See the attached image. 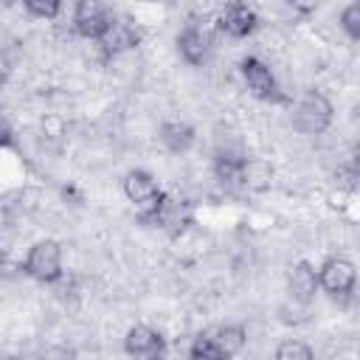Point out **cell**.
Instances as JSON below:
<instances>
[{"label":"cell","instance_id":"cell-1","mask_svg":"<svg viewBox=\"0 0 360 360\" xmlns=\"http://www.w3.org/2000/svg\"><path fill=\"white\" fill-rule=\"evenodd\" d=\"M354 281H357V270L346 256H329L323 259V264L318 267V287L335 298V301H346L354 292Z\"/></svg>","mask_w":360,"mask_h":360},{"label":"cell","instance_id":"cell-2","mask_svg":"<svg viewBox=\"0 0 360 360\" xmlns=\"http://www.w3.org/2000/svg\"><path fill=\"white\" fill-rule=\"evenodd\" d=\"M332 101L318 93V90H309L292 110V124L301 135H321L329 124H332Z\"/></svg>","mask_w":360,"mask_h":360},{"label":"cell","instance_id":"cell-3","mask_svg":"<svg viewBox=\"0 0 360 360\" xmlns=\"http://www.w3.org/2000/svg\"><path fill=\"white\" fill-rule=\"evenodd\" d=\"M25 273L42 284H53L62 278V248L53 239H42L31 245L25 256Z\"/></svg>","mask_w":360,"mask_h":360},{"label":"cell","instance_id":"cell-4","mask_svg":"<svg viewBox=\"0 0 360 360\" xmlns=\"http://www.w3.org/2000/svg\"><path fill=\"white\" fill-rule=\"evenodd\" d=\"M124 194L141 211L143 219H149L155 214V208L160 205V200H163V191L158 188V180L149 172H143V169L127 172V177H124Z\"/></svg>","mask_w":360,"mask_h":360},{"label":"cell","instance_id":"cell-5","mask_svg":"<svg viewBox=\"0 0 360 360\" xmlns=\"http://www.w3.org/2000/svg\"><path fill=\"white\" fill-rule=\"evenodd\" d=\"M124 352L129 357H138V360H163L166 357V338L158 329L138 323L124 335Z\"/></svg>","mask_w":360,"mask_h":360},{"label":"cell","instance_id":"cell-6","mask_svg":"<svg viewBox=\"0 0 360 360\" xmlns=\"http://www.w3.org/2000/svg\"><path fill=\"white\" fill-rule=\"evenodd\" d=\"M110 22H112V14L107 11V6H101L96 0H84L73 11V28L84 39H96L98 42L104 37V31L110 28Z\"/></svg>","mask_w":360,"mask_h":360},{"label":"cell","instance_id":"cell-7","mask_svg":"<svg viewBox=\"0 0 360 360\" xmlns=\"http://www.w3.org/2000/svg\"><path fill=\"white\" fill-rule=\"evenodd\" d=\"M242 76H245L248 90H250L256 98H262V101H278V98H281L278 82H276L273 70H270L262 59H256V56L242 59Z\"/></svg>","mask_w":360,"mask_h":360},{"label":"cell","instance_id":"cell-8","mask_svg":"<svg viewBox=\"0 0 360 360\" xmlns=\"http://www.w3.org/2000/svg\"><path fill=\"white\" fill-rule=\"evenodd\" d=\"M146 222H155V225H160L163 231H169L172 236H177L180 231H186V228L191 225V208H188L186 200H177V197L163 194L160 205L155 208V214H152Z\"/></svg>","mask_w":360,"mask_h":360},{"label":"cell","instance_id":"cell-9","mask_svg":"<svg viewBox=\"0 0 360 360\" xmlns=\"http://www.w3.org/2000/svg\"><path fill=\"white\" fill-rule=\"evenodd\" d=\"M217 25H219L222 34H228V37H233V39H242V37H250V34L256 31L259 17H256V11H253L250 6H245V3H231V6H225L222 14L217 17Z\"/></svg>","mask_w":360,"mask_h":360},{"label":"cell","instance_id":"cell-10","mask_svg":"<svg viewBox=\"0 0 360 360\" xmlns=\"http://www.w3.org/2000/svg\"><path fill=\"white\" fill-rule=\"evenodd\" d=\"M287 287H290L292 301H298V304H309V301L315 298V292H318V270H315L307 259L295 262V264L290 267Z\"/></svg>","mask_w":360,"mask_h":360},{"label":"cell","instance_id":"cell-11","mask_svg":"<svg viewBox=\"0 0 360 360\" xmlns=\"http://www.w3.org/2000/svg\"><path fill=\"white\" fill-rule=\"evenodd\" d=\"M138 39H141V34H138V28H135L129 20H118V17H112V22H110V28L104 31V37L98 39V45H101L104 53L115 56V53H124V51L135 48Z\"/></svg>","mask_w":360,"mask_h":360},{"label":"cell","instance_id":"cell-12","mask_svg":"<svg viewBox=\"0 0 360 360\" xmlns=\"http://www.w3.org/2000/svg\"><path fill=\"white\" fill-rule=\"evenodd\" d=\"M177 51L188 65H202L211 51V37L200 25H186L177 37Z\"/></svg>","mask_w":360,"mask_h":360},{"label":"cell","instance_id":"cell-13","mask_svg":"<svg viewBox=\"0 0 360 360\" xmlns=\"http://www.w3.org/2000/svg\"><path fill=\"white\" fill-rule=\"evenodd\" d=\"M194 138H197V132H194V127H191L188 121L169 118V121L160 124V143H163L169 152H174V155L188 152L191 143H194Z\"/></svg>","mask_w":360,"mask_h":360},{"label":"cell","instance_id":"cell-14","mask_svg":"<svg viewBox=\"0 0 360 360\" xmlns=\"http://www.w3.org/2000/svg\"><path fill=\"white\" fill-rule=\"evenodd\" d=\"M211 338V343L231 360L233 354H239L242 352V346H245V340H248V335H245V326L242 323H225V326H219L214 335H208Z\"/></svg>","mask_w":360,"mask_h":360},{"label":"cell","instance_id":"cell-15","mask_svg":"<svg viewBox=\"0 0 360 360\" xmlns=\"http://www.w3.org/2000/svg\"><path fill=\"white\" fill-rule=\"evenodd\" d=\"M270 177H273V172H270L267 163L253 160V158H245L239 186H245V188H256V191H259V188H267V186H270Z\"/></svg>","mask_w":360,"mask_h":360},{"label":"cell","instance_id":"cell-16","mask_svg":"<svg viewBox=\"0 0 360 360\" xmlns=\"http://www.w3.org/2000/svg\"><path fill=\"white\" fill-rule=\"evenodd\" d=\"M242 163H245V158H236V155H219V158L214 160L217 180L225 183V186H239V180H242Z\"/></svg>","mask_w":360,"mask_h":360},{"label":"cell","instance_id":"cell-17","mask_svg":"<svg viewBox=\"0 0 360 360\" xmlns=\"http://www.w3.org/2000/svg\"><path fill=\"white\" fill-rule=\"evenodd\" d=\"M276 360H315V352L309 343L298 338H287L276 346Z\"/></svg>","mask_w":360,"mask_h":360},{"label":"cell","instance_id":"cell-18","mask_svg":"<svg viewBox=\"0 0 360 360\" xmlns=\"http://www.w3.org/2000/svg\"><path fill=\"white\" fill-rule=\"evenodd\" d=\"M188 360H228V357L211 343L208 335H200V338L191 343V349H188Z\"/></svg>","mask_w":360,"mask_h":360},{"label":"cell","instance_id":"cell-19","mask_svg":"<svg viewBox=\"0 0 360 360\" xmlns=\"http://www.w3.org/2000/svg\"><path fill=\"white\" fill-rule=\"evenodd\" d=\"M22 8L31 14V17H39V20H53L59 11H62V3H56V0H25L22 3Z\"/></svg>","mask_w":360,"mask_h":360},{"label":"cell","instance_id":"cell-20","mask_svg":"<svg viewBox=\"0 0 360 360\" xmlns=\"http://www.w3.org/2000/svg\"><path fill=\"white\" fill-rule=\"evenodd\" d=\"M340 28H343L352 39H360V3H349V6L340 11Z\"/></svg>","mask_w":360,"mask_h":360},{"label":"cell","instance_id":"cell-21","mask_svg":"<svg viewBox=\"0 0 360 360\" xmlns=\"http://www.w3.org/2000/svg\"><path fill=\"white\" fill-rule=\"evenodd\" d=\"M42 360H76V352H73V349H62V346H56V349H48V352L42 354Z\"/></svg>","mask_w":360,"mask_h":360}]
</instances>
